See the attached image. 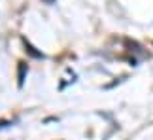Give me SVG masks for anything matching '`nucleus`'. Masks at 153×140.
<instances>
[{
  "instance_id": "f257e3e1",
  "label": "nucleus",
  "mask_w": 153,
  "mask_h": 140,
  "mask_svg": "<svg viewBox=\"0 0 153 140\" xmlns=\"http://www.w3.org/2000/svg\"><path fill=\"white\" fill-rule=\"evenodd\" d=\"M23 74H25V65L19 66V83H23Z\"/></svg>"
}]
</instances>
